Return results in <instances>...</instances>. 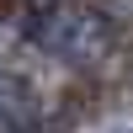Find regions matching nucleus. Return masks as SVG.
<instances>
[{"label":"nucleus","instance_id":"nucleus-2","mask_svg":"<svg viewBox=\"0 0 133 133\" xmlns=\"http://www.w3.org/2000/svg\"><path fill=\"white\" fill-rule=\"evenodd\" d=\"M37 123V101H32V91L16 80V75L0 69V133H32Z\"/></svg>","mask_w":133,"mask_h":133},{"label":"nucleus","instance_id":"nucleus-1","mask_svg":"<svg viewBox=\"0 0 133 133\" xmlns=\"http://www.w3.org/2000/svg\"><path fill=\"white\" fill-rule=\"evenodd\" d=\"M21 32L59 64H101L112 53V21L80 0H32Z\"/></svg>","mask_w":133,"mask_h":133}]
</instances>
